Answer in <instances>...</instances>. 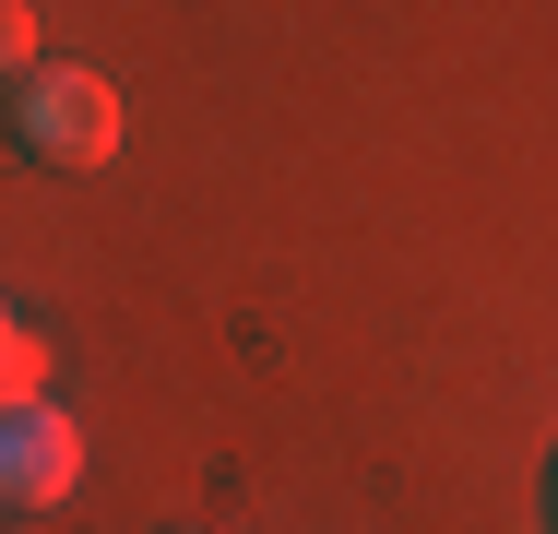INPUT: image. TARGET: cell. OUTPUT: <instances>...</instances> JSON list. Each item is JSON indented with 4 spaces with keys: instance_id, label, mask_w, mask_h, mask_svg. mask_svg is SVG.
<instances>
[{
    "instance_id": "obj_6",
    "label": "cell",
    "mask_w": 558,
    "mask_h": 534,
    "mask_svg": "<svg viewBox=\"0 0 558 534\" xmlns=\"http://www.w3.org/2000/svg\"><path fill=\"white\" fill-rule=\"evenodd\" d=\"M0 332H12V298H0Z\"/></svg>"
},
{
    "instance_id": "obj_5",
    "label": "cell",
    "mask_w": 558,
    "mask_h": 534,
    "mask_svg": "<svg viewBox=\"0 0 558 534\" xmlns=\"http://www.w3.org/2000/svg\"><path fill=\"white\" fill-rule=\"evenodd\" d=\"M547 511H558V463H547Z\"/></svg>"
},
{
    "instance_id": "obj_1",
    "label": "cell",
    "mask_w": 558,
    "mask_h": 534,
    "mask_svg": "<svg viewBox=\"0 0 558 534\" xmlns=\"http://www.w3.org/2000/svg\"><path fill=\"white\" fill-rule=\"evenodd\" d=\"M12 143L36 155V167H119V84L108 72H84V60H36L24 84H12Z\"/></svg>"
},
{
    "instance_id": "obj_3",
    "label": "cell",
    "mask_w": 558,
    "mask_h": 534,
    "mask_svg": "<svg viewBox=\"0 0 558 534\" xmlns=\"http://www.w3.org/2000/svg\"><path fill=\"white\" fill-rule=\"evenodd\" d=\"M0 404H48V332L36 320L0 332Z\"/></svg>"
},
{
    "instance_id": "obj_7",
    "label": "cell",
    "mask_w": 558,
    "mask_h": 534,
    "mask_svg": "<svg viewBox=\"0 0 558 534\" xmlns=\"http://www.w3.org/2000/svg\"><path fill=\"white\" fill-rule=\"evenodd\" d=\"M167 534H179V523H167Z\"/></svg>"
},
{
    "instance_id": "obj_4",
    "label": "cell",
    "mask_w": 558,
    "mask_h": 534,
    "mask_svg": "<svg viewBox=\"0 0 558 534\" xmlns=\"http://www.w3.org/2000/svg\"><path fill=\"white\" fill-rule=\"evenodd\" d=\"M24 72H36V12L0 0V84H24Z\"/></svg>"
},
{
    "instance_id": "obj_2",
    "label": "cell",
    "mask_w": 558,
    "mask_h": 534,
    "mask_svg": "<svg viewBox=\"0 0 558 534\" xmlns=\"http://www.w3.org/2000/svg\"><path fill=\"white\" fill-rule=\"evenodd\" d=\"M84 475V427L60 404H0V511H60Z\"/></svg>"
}]
</instances>
